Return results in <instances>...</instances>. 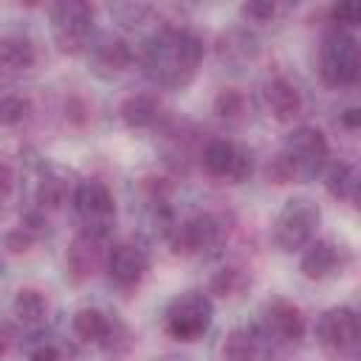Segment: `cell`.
Returning <instances> with one entry per match:
<instances>
[{
	"instance_id": "obj_1",
	"label": "cell",
	"mask_w": 361,
	"mask_h": 361,
	"mask_svg": "<svg viewBox=\"0 0 361 361\" xmlns=\"http://www.w3.org/2000/svg\"><path fill=\"white\" fill-rule=\"evenodd\" d=\"M203 62V39L186 25H161L141 45L144 76L166 90L186 87Z\"/></svg>"
},
{
	"instance_id": "obj_2",
	"label": "cell",
	"mask_w": 361,
	"mask_h": 361,
	"mask_svg": "<svg viewBox=\"0 0 361 361\" xmlns=\"http://www.w3.org/2000/svg\"><path fill=\"white\" fill-rule=\"evenodd\" d=\"M327 158H330V147H327L324 133L302 124L285 135L279 155L268 166V178L274 183H290V180L302 183V180L316 178L324 169Z\"/></svg>"
},
{
	"instance_id": "obj_3",
	"label": "cell",
	"mask_w": 361,
	"mask_h": 361,
	"mask_svg": "<svg viewBox=\"0 0 361 361\" xmlns=\"http://www.w3.org/2000/svg\"><path fill=\"white\" fill-rule=\"evenodd\" d=\"M93 20H96V11L85 0H59L48 6L51 37L62 54H79L87 48V42L96 34Z\"/></svg>"
},
{
	"instance_id": "obj_4",
	"label": "cell",
	"mask_w": 361,
	"mask_h": 361,
	"mask_svg": "<svg viewBox=\"0 0 361 361\" xmlns=\"http://www.w3.org/2000/svg\"><path fill=\"white\" fill-rule=\"evenodd\" d=\"M316 226H319V206L310 197H290L282 203V209L274 217L271 240L279 251L290 254L313 240Z\"/></svg>"
},
{
	"instance_id": "obj_5",
	"label": "cell",
	"mask_w": 361,
	"mask_h": 361,
	"mask_svg": "<svg viewBox=\"0 0 361 361\" xmlns=\"http://www.w3.org/2000/svg\"><path fill=\"white\" fill-rule=\"evenodd\" d=\"M214 319V305L200 290L178 293L164 310V330L178 341H197Z\"/></svg>"
},
{
	"instance_id": "obj_6",
	"label": "cell",
	"mask_w": 361,
	"mask_h": 361,
	"mask_svg": "<svg viewBox=\"0 0 361 361\" xmlns=\"http://www.w3.org/2000/svg\"><path fill=\"white\" fill-rule=\"evenodd\" d=\"M319 73L333 87H344L358 79V39L350 31H324L319 45Z\"/></svg>"
},
{
	"instance_id": "obj_7",
	"label": "cell",
	"mask_w": 361,
	"mask_h": 361,
	"mask_svg": "<svg viewBox=\"0 0 361 361\" xmlns=\"http://www.w3.org/2000/svg\"><path fill=\"white\" fill-rule=\"evenodd\" d=\"M316 341L333 358H353L358 353V316L353 307H330L316 319Z\"/></svg>"
},
{
	"instance_id": "obj_8",
	"label": "cell",
	"mask_w": 361,
	"mask_h": 361,
	"mask_svg": "<svg viewBox=\"0 0 361 361\" xmlns=\"http://www.w3.org/2000/svg\"><path fill=\"white\" fill-rule=\"evenodd\" d=\"M200 164L212 178L243 183L254 169V155H251V149H245L228 138H209L203 144Z\"/></svg>"
},
{
	"instance_id": "obj_9",
	"label": "cell",
	"mask_w": 361,
	"mask_h": 361,
	"mask_svg": "<svg viewBox=\"0 0 361 361\" xmlns=\"http://www.w3.org/2000/svg\"><path fill=\"white\" fill-rule=\"evenodd\" d=\"M73 212L82 220L85 231L107 234L110 231V223L116 217V203H113L110 189L102 180L90 178V180H82L73 189Z\"/></svg>"
},
{
	"instance_id": "obj_10",
	"label": "cell",
	"mask_w": 361,
	"mask_h": 361,
	"mask_svg": "<svg viewBox=\"0 0 361 361\" xmlns=\"http://www.w3.org/2000/svg\"><path fill=\"white\" fill-rule=\"evenodd\" d=\"M257 330L262 333L268 350L271 347H290L296 341H302L305 336V319H302V310L285 299H271L265 307H262V316H259V324Z\"/></svg>"
},
{
	"instance_id": "obj_11",
	"label": "cell",
	"mask_w": 361,
	"mask_h": 361,
	"mask_svg": "<svg viewBox=\"0 0 361 361\" xmlns=\"http://www.w3.org/2000/svg\"><path fill=\"white\" fill-rule=\"evenodd\" d=\"M223 237V226L214 214H195L183 223H175L166 231V240L178 254H206L212 251Z\"/></svg>"
},
{
	"instance_id": "obj_12",
	"label": "cell",
	"mask_w": 361,
	"mask_h": 361,
	"mask_svg": "<svg viewBox=\"0 0 361 361\" xmlns=\"http://www.w3.org/2000/svg\"><path fill=\"white\" fill-rule=\"evenodd\" d=\"M104 265H107V276L110 282H116L118 288H135L144 276H147V268H149V257L141 245L135 243H116L107 257H104Z\"/></svg>"
},
{
	"instance_id": "obj_13",
	"label": "cell",
	"mask_w": 361,
	"mask_h": 361,
	"mask_svg": "<svg viewBox=\"0 0 361 361\" xmlns=\"http://www.w3.org/2000/svg\"><path fill=\"white\" fill-rule=\"evenodd\" d=\"M85 51L90 54V62L96 65L99 73H121V71L130 68V62H133L130 45H127L118 34H110V31L93 34V39L87 42Z\"/></svg>"
},
{
	"instance_id": "obj_14",
	"label": "cell",
	"mask_w": 361,
	"mask_h": 361,
	"mask_svg": "<svg viewBox=\"0 0 361 361\" xmlns=\"http://www.w3.org/2000/svg\"><path fill=\"white\" fill-rule=\"evenodd\" d=\"M302 93L299 87L285 79V76H274L262 85V107L268 110V116H274L276 121H293L302 113Z\"/></svg>"
},
{
	"instance_id": "obj_15",
	"label": "cell",
	"mask_w": 361,
	"mask_h": 361,
	"mask_svg": "<svg viewBox=\"0 0 361 361\" xmlns=\"http://www.w3.org/2000/svg\"><path fill=\"white\" fill-rule=\"evenodd\" d=\"M265 353H268V344H265L262 333L257 330V324L228 330L217 350L220 361H262Z\"/></svg>"
},
{
	"instance_id": "obj_16",
	"label": "cell",
	"mask_w": 361,
	"mask_h": 361,
	"mask_svg": "<svg viewBox=\"0 0 361 361\" xmlns=\"http://www.w3.org/2000/svg\"><path fill=\"white\" fill-rule=\"evenodd\" d=\"M107 234H96V231H85L73 240V245L68 248V271L76 279H85L93 274V268L102 259V245H104Z\"/></svg>"
},
{
	"instance_id": "obj_17",
	"label": "cell",
	"mask_w": 361,
	"mask_h": 361,
	"mask_svg": "<svg viewBox=\"0 0 361 361\" xmlns=\"http://www.w3.org/2000/svg\"><path fill=\"white\" fill-rule=\"evenodd\" d=\"M299 268L307 279H324L338 268V245L333 240H310L302 251Z\"/></svg>"
},
{
	"instance_id": "obj_18",
	"label": "cell",
	"mask_w": 361,
	"mask_h": 361,
	"mask_svg": "<svg viewBox=\"0 0 361 361\" xmlns=\"http://www.w3.org/2000/svg\"><path fill=\"white\" fill-rule=\"evenodd\" d=\"M37 62V48L25 34H3L0 37V68L6 76L31 71Z\"/></svg>"
},
{
	"instance_id": "obj_19",
	"label": "cell",
	"mask_w": 361,
	"mask_h": 361,
	"mask_svg": "<svg viewBox=\"0 0 361 361\" xmlns=\"http://www.w3.org/2000/svg\"><path fill=\"white\" fill-rule=\"evenodd\" d=\"M11 316H14V322H17L23 330L37 333V330H42V324H45L48 302H45V296H42L39 290L23 288V290H17V296H14V302H11Z\"/></svg>"
},
{
	"instance_id": "obj_20",
	"label": "cell",
	"mask_w": 361,
	"mask_h": 361,
	"mask_svg": "<svg viewBox=\"0 0 361 361\" xmlns=\"http://www.w3.org/2000/svg\"><path fill=\"white\" fill-rule=\"evenodd\" d=\"M324 189L344 203H355L358 197V169L350 161H336L324 169Z\"/></svg>"
},
{
	"instance_id": "obj_21",
	"label": "cell",
	"mask_w": 361,
	"mask_h": 361,
	"mask_svg": "<svg viewBox=\"0 0 361 361\" xmlns=\"http://www.w3.org/2000/svg\"><path fill=\"white\" fill-rule=\"evenodd\" d=\"M217 51L226 62H248L259 54V39L248 28H231L217 39Z\"/></svg>"
},
{
	"instance_id": "obj_22",
	"label": "cell",
	"mask_w": 361,
	"mask_h": 361,
	"mask_svg": "<svg viewBox=\"0 0 361 361\" xmlns=\"http://www.w3.org/2000/svg\"><path fill=\"white\" fill-rule=\"evenodd\" d=\"M73 333L79 341H87V344H104L110 327H113V319L107 313H102L99 307H82L73 313V322H71Z\"/></svg>"
},
{
	"instance_id": "obj_23",
	"label": "cell",
	"mask_w": 361,
	"mask_h": 361,
	"mask_svg": "<svg viewBox=\"0 0 361 361\" xmlns=\"http://www.w3.org/2000/svg\"><path fill=\"white\" fill-rule=\"evenodd\" d=\"M158 99L149 96V93H135V96H127L118 107L121 113V121L133 130H144V127H152L158 121Z\"/></svg>"
},
{
	"instance_id": "obj_24",
	"label": "cell",
	"mask_w": 361,
	"mask_h": 361,
	"mask_svg": "<svg viewBox=\"0 0 361 361\" xmlns=\"http://www.w3.org/2000/svg\"><path fill=\"white\" fill-rule=\"evenodd\" d=\"M31 116V99L20 93H6L0 96V124L3 127H17Z\"/></svg>"
},
{
	"instance_id": "obj_25",
	"label": "cell",
	"mask_w": 361,
	"mask_h": 361,
	"mask_svg": "<svg viewBox=\"0 0 361 361\" xmlns=\"http://www.w3.org/2000/svg\"><path fill=\"white\" fill-rule=\"evenodd\" d=\"M243 104H245L243 93H237L234 87H226V90H220L217 99H214V113L223 116V118H237V116L243 113Z\"/></svg>"
},
{
	"instance_id": "obj_26",
	"label": "cell",
	"mask_w": 361,
	"mask_h": 361,
	"mask_svg": "<svg viewBox=\"0 0 361 361\" xmlns=\"http://www.w3.org/2000/svg\"><path fill=\"white\" fill-rule=\"evenodd\" d=\"M149 11H152V8L144 6V3H116V6H110V14H113L121 25H141Z\"/></svg>"
},
{
	"instance_id": "obj_27",
	"label": "cell",
	"mask_w": 361,
	"mask_h": 361,
	"mask_svg": "<svg viewBox=\"0 0 361 361\" xmlns=\"http://www.w3.org/2000/svg\"><path fill=\"white\" fill-rule=\"evenodd\" d=\"M330 20H333V28H353L358 20H361V6L358 3H336L330 8Z\"/></svg>"
},
{
	"instance_id": "obj_28",
	"label": "cell",
	"mask_w": 361,
	"mask_h": 361,
	"mask_svg": "<svg viewBox=\"0 0 361 361\" xmlns=\"http://www.w3.org/2000/svg\"><path fill=\"white\" fill-rule=\"evenodd\" d=\"M243 282H245V279H243L240 268H223V271L212 279V290L220 293V296H231Z\"/></svg>"
},
{
	"instance_id": "obj_29",
	"label": "cell",
	"mask_w": 361,
	"mask_h": 361,
	"mask_svg": "<svg viewBox=\"0 0 361 361\" xmlns=\"http://www.w3.org/2000/svg\"><path fill=\"white\" fill-rule=\"evenodd\" d=\"M240 11H243V17H248L254 23H265V20H271L276 14V6L271 0H251V3H243Z\"/></svg>"
},
{
	"instance_id": "obj_30",
	"label": "cell",
	"mask_w": 361,
	"mask_h": 361,
	"mask_svg": "<svg viewBox=\"0 0 361 361\" xmlns=\"http://www.w3.org/2000/svg\"><path fill=\"white\" fill-rule=\"evenodd\" d=\"M37 200H39V206H48V209L59 206V203H62V183H59L56 178H45V180L39 183Z\"/></svg>"
},
{
	"instance_id": "obj_31",
	"label": "cell",
	"mask_w": 361,
	"mask_h": 361,
	"mask_svg": "<svg viewBox=\"0 0 361 361\" xmlns=\"http://www.w3.org/2000/svg\"><path fill=\"white\" fill-rule=\"evenodd\" d=\"M59 347L48 338H39L34 344H28V361H59Z\"/></svg>"
},
{
	"instance_id": "obj_32",
	"label": "cell",
	"mask_w": 361,
	"mask_h": 361,
	"mask_svg": "<svg viewBox=\"0 0 361 361\" xmlns=\"http://www.w3.org/2000/svg\"><path fill=\"white\" fill-rule=\"evenodd\" d=\"M31 243H34V234H31L25 226H20V228H14V231H8V234H6V248H8V251H14V254L28 251V248H31Z\"/></svg>"
},
{
	"instance_id": "obj_33",
	"label": "cell",
	"mask_w": 361,
	"mask_h": 361,
	"mask_svg": "<svg viewBox=\"0 0 361 361\" xmlns=\"http://www.w3.org/2000/svg\"><path fill=\"white\" fill-rule=\"evenodd\" d=\"M11 189H14V172L8 164H0V203L11 195Z\"/></svg>"
},
{
	"instance_id": "obj_34",
	"label": "cell",
	"mask_w": 361,
	"mask_h": 361,
	"mask_svg": "<svg viewBox=\"0 0 361 361\" xmlns=\"http://www.w3.org/2000/svg\"><path fill=\"white\" fill-rule=\"evenodd\" d=\"M341 124L350 127V130H355V127L361 124V110H358V107H347V110L341 113Z\"/></svg>"
},
{
	"instance_id": "obj_35",
	"label": "cell",
	"mask_w": 361,
	"mask_h": 361,
	"mask_svg": "<svg viewBox=\"0 0 361 361\" xmlns=\"http://www.w3.org/2000/svg\"><path fill=\"white\" fill-rule=\"evenodd\" d=\"M8 350V330L0 324V358H3V353Z\"/></svg>"
},
{
	"instance_id": "obj_36",
	"label": "cell",
	"mask_w": 361,
	"mask_h": 361,
	"mask_svg": "<svg viewBox=\"0 0 361 361\" xmlns=\"http://www.w3.org/2000/svg\"><path fill=\"white\" fill-rule=\"evenodd\" d=\"M6 79H8V76H6V71H3V68H0V85H3V82H6Z\"/></svg>"
}]
</instances>
